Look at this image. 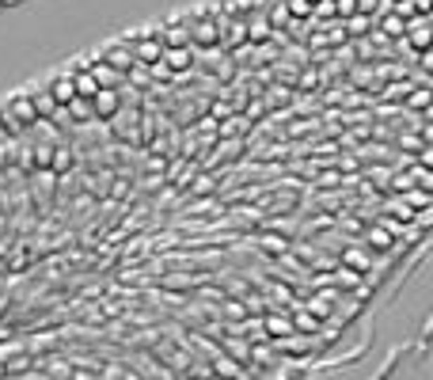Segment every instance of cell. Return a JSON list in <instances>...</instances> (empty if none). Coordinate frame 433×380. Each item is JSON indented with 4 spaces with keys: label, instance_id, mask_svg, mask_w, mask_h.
I'll use <instances>...</instances> for the list:
<instances>
[{
    "label": "cell",
    "instance_id": "6da1fadb",
    "mask_svg": "<svg viewBox=\"0 0 433 380\" xmlns=\"http://www.w3.org/2000/svg\"><path fill=\"white\" fill-rule=\"evenodd\" d=\"M4 114L12 118L15 126H31V122H39V114H34V103H31V96H20V99H12Z\"/></svg>",
    "mask_w": 433,
    "mask_h": 380
},
{
    "label": "cell",
    "instance_id": "7a4b0ae2",
    "mask_svg": "<svg viewBox=\"0 0 433 380\" xmlns=\"http://www.w3.org/2000/svg\"><path fill=\"white\" fill-rule=\"evenodd\" d=\"M118 107H122V96H118L115 88L99 91V96L91 99V114H96V118H115V114H118Z\"/></svg>",
    "mask_w": 433,
    "mask_h": 380
},
{
    "label": "cell",
    "instance_id": "3957f363",
    "mask_svg": "<svg viewBox=\"0 0 433 380\" xmlns=\"http://www.w3.org/2000/svg\"><path fill=\"white\" fill-rule=\"evenodd\" d=\"M129 53H134V61L156 65V61H164V42H160V39H141Z\"/></svg>",
    "mask_w": 433,
    "mask_h": 380
},
{
    "label": "cell",
    "instance_id": "277c9868",
    "mask_svg": "<svg viewBox=\"0 0 433 380\" xmlns=\"http://www.w3.org/2000/svg\"><path fill=\"white\" fill-rule=\"evenodd\" d=\"M72 91H77V99H88V103H91V99L99 96V84L91 80V72H88V69H80L77 77H72Z\"/></svg>",
    "mask_w": 433,
    "mask_h": 380
},
{
    "label": "cell",
    "instance_id": "5b68a950",
    "mask_svg": "<svg viewBox=\"0 0 433 380\" xmlns=\"http://www.w3.org/2000/svg\"><path fill=\"white\" fill-rule=\"evenodd\" d=\"M262 331H266L270 339H285V335H293V320H285V316H266V323H262Z\"/></svg>",
    "mask_w": 433,
    "mask_h": 380
},
{
    "label": "cell",
    "instance_id": "8992f818",
    "mask_svg": "<svg viewBox=\"0 0 433 380\" xmlns=\"http://www.w3.org/2000/svg\"><path fill=\"white\" fill-rule=\"evenodd\" d=\"M31 103H34V114H39V122H46L50 114H58V103L50 99V91H34Z\"/></svg>",
    "mask_w": 433,
    "mask_h": 380
},
{
    "label": "cell",
    "instance_id": "52a82bcc",
    "mask_svg": "<svg viewBox=\"0 0 433 380\" xmlns=\"http://www.w3.org/2000/svg\"><path fill=\"white\" fill-rule=\"evenodd\" d=\"M411 46L418 53H426V46H429V23L426 20H414L411 23Z\"/></svg>",
    "mask_w": 433,
    "mask_h": 380
},
{
    "label": "cell",
    "instance_id": "ba28073f",
    "mask_svg": "<svg viewBox=\"0 0 433 380\" xmlns=\"http://www.w3.org/2000/svg\"><path fill=\"white\" fill-rule=\"evenodd\" d=\"M190 42H198V46H216V27L213 23H194L190 27Z\"/></svg>",
    "mask_w": 433,
    "mask_h": 380
},
{
    "label": "cell",
    "instance_id": "9c48e42d",
    "mask_svg": "<svg viewBox=\"0 0 433 380\" xmlns=\"http://www.w3.org/2000/svg\"><path fill=\"white\" fill-rule=\"evenodd\" d=\"M107 65H110L115 72H126L129 65H134V53L122 50V46H115V50H107Z\"/></svg>",
    "mask_w": 433,
    "mask_h": 380
},
{
    "label": "cell",
    "instance_id": "30bf717a",
    "mask_svg": "<svg viewBox=\"0 0 433 380\" xmlns=\"http://www.w3.org/2000/svg\"><path fill=\"white\" fill-rule=\"evenodd\" d=\"M65 114H69V118H96V114H91V103H88V99H72V103L65 107Z\"/></svg>",
    "mask_w": 433,
    "mask_h": 380
},
{
    "label": "cell",
    "instance_id": "8fae6325",
    "mask_svg": "<svg viewBox=\"0 0 433 380\" xmlns=\"http://www.w3.org/2000/svg\"><path fill=\"white\" fill-rule=\"evenodd\" d=\"M304 331V335H316V331H319V320L316 316H308V312H297V323H293V331Z\"/></svg>",
    "mask_w": 433,
    "mask_h": 380
},
{
    "label": "cell",
    "instance_id": "7c38bea8",
    "mask_svg": "<svg viewBox=\"0 0 433 380\" xmlns=\"http://www.w3.org/2000/svg\"><path fill=\"white\" fill-rule=\"evenodd\" d=\"M167 65H172V69H186V65H190V50H183V46L172 50L167 53Z\"/></svg>",
    "mask_w": 433,
    "mask_h": 380
},
{
    "label": "cell",
    "instance_id": "4fadbf2b",
    "mask_svg": "<svg viewBox=\"0 0 433 380\" xmlns=\"http://www.w3.org/2000/svg\"><path fill=\"white\" fill-rule=\"evenodd\" d=\"M216 376H240V365L232 358H216Z\"/></svg>",
    "mask_w": 433,
    "mask_h": 380
},
{
    "label": "cell",
    "instance_id": "5bb4252c",
    "mask_svg": "<svg viewBox=\"0 0 433 380\" xmlns=\"http://www.w3.org/2000/svg\"><path fill=\"white\" fill-rule=\"evenodd\" d=\"M369 240H373V247H380V251H384V247H388V232H384V228H373V232H369Z\"/></svg>",
    "mask_w": 433,
    "mask_h": 380
},
{
    "label": "cell",
    "instance_id": "9a60e30c",
    "mask_svg": "<svg viewBox=\"0 0 433 380\" xmlns=\"http://www.w3.org/2000/svg\"><path fill=\"white\" fill-rule=\"evenodd\" d=\"M426 99H429V91H426V88H414V96H411V107H426Z\"/></svg>",
    "mask_w": 433,
    "mask_h": 380
},
{
    "label": "cell",
    "instance_id": "2e32d148",
    "mask_svg": "<svg viewBox=\"0 0 433 380\" xmlns=\"http://www.w3.org/2000/svg\"><path fill=\"white\" fill-rule=\"evenodd\" d=\"M228 350H232V354H240V358H251V350H247V346H243V342H240V339H228Z\"/></svg>",
    "mask_w": 433,
    "mask_h": 380
},
{
    "label": "cell",
    "instance_id": "e0dca14e",
    "mask_svg": "<svg viewBox=\"0 0 433 380\" xmlns=\"http://www.w3.org/2000/svg\"><path fill=\"white\" fill-rule=\"evenodd\" d=\"M338 285H357V274L354 270H338Z\"/></svg>",
    "mask_w": 433,
    "mask_h": 380
},
{
    "label": "cell",
    "instance_id": "ac0fdd59",
    "mask_svg": "<svg viewBox=\"0 0 433 380\" xmlns=\"http://www.w3.org/2000/svg\"><path fill=\"white\" fill-rule=\"evenodd\" d=\"M354 12H357L354 0H338V15H354Z\"/></svg>",
    "mask_w": 433,
    "mask_h": 380
},
{
    "label": "cell",
    "instance_id": "d6986e66",
    "mask_svg": "<svg viewBox=\"0 0 433 380\" xmlns=\"http://www.w3.org/2000/svg\"><path fill=\"white\" fill-rule=\"evenodd\" d=\"M399 27H403V23H399V15H392V20H388V23H384V31H388V34H403V31H399Z\"/></svg>",
    "mask_w": 433,
    "mask_h": 380
},
{
    "label": "cell",
    "instance_id": "ffe728a7",
    "mask_svg": "<svg viewBox=\"0 0 433 380\" xmlns=\"http://www.w3.org/2000/svg\"><path fill=\"white\" fill-rule=\"evenodd\" d=\"M414 8H418V20H426V15H429V0H418Z\"/></svg>",
    "mask_w": 433,
    "mask_h": 380
},
{
    "label": "cell",
    "instance_id": "44dd1931",
    "mask_svg": "<svg viewBox=\"0 0 433 380\" xmlns=\"http://www.w3.org/2000/svg\"><path fill=\"white\" fill-rule=\"evenodd\" d=\"M69 380H96V376H91V373H88V369H77V373H72Z\"/></svg>",
    "mask_w": 433,
    "mask_h": 380
},
{
    "label": "cell",
    "instance_id": "7402d4cb",
    "mask_svg": "<svg viewBox=\"0 0 433 380\" xmlns=\"http://www.w3.org/2000/svg\"><path fill=\"white\" fill-rule=\"evenodd\" d=\"M357 8H361V12H369V8H376V0H361Z\"/></svg>",
    "mask_w": 433,
    "mask_h": 380
},
{
    "label": "cell",
    "instance_id": "603a6c76",
    "mask_svg": "<svg viewBox=\"0 0 433 380\" xmlns=\"http://www.w3.org/2000/svg\"><path fill=\"white\" fill-rule=\"evenodd\" d=\"M0 141H8V129H4V122H0Z\"/></svg>",
    "mask_w": 433,
    "mask_h": 380
},
{
    "label": "cell",
    "instance_id": "cb8c5ba5",
    "mask_svg": "<svg viewBox=\"0 0 433 380\" xmlns=\"http://www.w3.org/2000/svg\"><path fill=\"white\" fill-rule=\"evenodd\" d=\"M216 380H236V376H216Z\"/></svg>",
    "mask_w": 433,
    "mask_h": 380
}]
</instances>
